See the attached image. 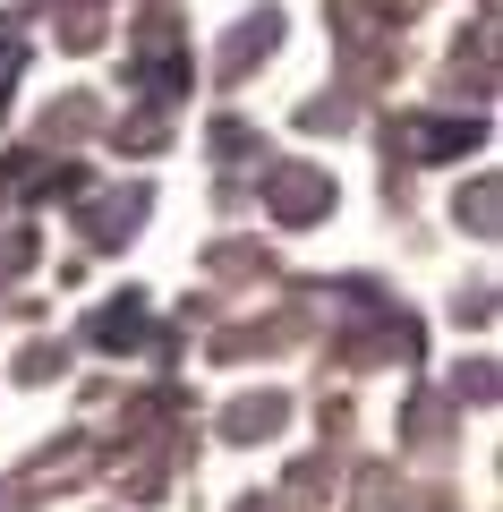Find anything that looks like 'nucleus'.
<instances>
[{
  "label": "nucleus",
  "instance_id": "f257e3e1",
  "mask_svg": "<svg viewBox=\"0 0 503 512\" xmlns=\"http://www.w3.org/2000/svg\"><path fill=\"white\" fill-rule=\"evenodd\" d=\"M265 197H273V222H316L324 205H333V180L324 171H299V163H282L265 180Z\"/></svg>",
  "mask_w": 503,
  "mask_h": 512
},
{
  "label": "nucleus",
  "instance_id": "7ed1b4c3",
  "mask_svg": "<svg viewBox=\"0 0 503 512\" xmlns=\"http://www.w3.org/2000/svg\"><path fill=\"white\" fill-rule=\"evenodd\" d=\"M486 214H495V188L478 180V188H469V231H495V222H486Z\"/></svg>",
  "mask_w": 503,
  "mask_h": 512
},
{
  "label": "nucleus",
  "instance_id": "f03ea898",
  "mask_svg": "<svg viewBox=\"0 0 503 512\" xmlns=\"http://www.w3.org/2000/svg\"><path fill=\"white\" fill-rule=\"evenodd\" d=\"M273 35H282V26H273V18L239 26V35H231V69H239V60H256V52H273Z\"/></svg>",
  "mask_w": 503,
  "mask_h": 512
}]
</instances>
